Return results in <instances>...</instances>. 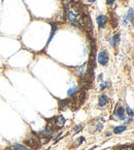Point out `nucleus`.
Here are the masks:
<instances>
[{
  "instance_id": "obj_21",
  "label": "nucleus",
  "mask_w": 134,
  "mask_h": 150,
  "mask_svg": "<svg viewBox=\"0 0 134 150\" xmlns=\"http://www.w3.org/2000/svg\"><path fill=\"white\" fill-rule=\"evenodd\" d=\"M114 1H116V0H106V3H107V4L109 5V4H112V3H114Z\"/></svg>"
},
{
  "instance_id": "obj_18",
  "label": "nucleus",
  "mask_w": 134,
  "mask_h": 150,
  "mask_svg": "<svg viewBox=\"0 0 134 150\" xmlns=\"http://www.w3.org/2000/svg\"><path fill=\"white\" fill-rule=\"evenodd\" d=\"M81 127H83V126H81V125H77V126H75V128H74V134H77V132H79V130L81 129Z\"/></svg>"
},
{
  "instance_id": "obj_15",
  "label": "nucleus",
  "mask_w": 134,
  "mask_h": 150,
  "mask_svg": "<svg viewBox=\"0 0 134 150\" xmlns=\"http://www.w3.org/2000/svg\"><path fill=\"white\" fill-rule=\"evenodd\" d=\"M55 32H56V25L55 24H52V32H51V36H50V38H48V42L52 40V38H53Z\"/></svg>"
},
{
  "instance_id": "obj_9",
  "label": "nucleus",
  "mask_w": 134,
  "mask_h": 150,
  "mask_svg": "<svg viewBox=\"0 0 134 150\" xmlns=\"http://www.w3.org/2000/svg\"><path fill=\"white\" fill-rule=\"evenodd\" d=\"M55 123L57 127H63L64 124H65V118L63 116H58L55 120Z\"/></svg>"
},
{
  "instance_id": "obj_22",
  "label": "nucleus",
  "mask_w": 134,
  "mask_h": 150,
  "mask_svg": "<svg viewBox=\"0 0 134 150\" xmlns=\"http://www.w3.org/2000/svg\"><path fill=\"white\" fill-rule=\"evenodd\" d=\"M121 150H132V148L131 147H124V148H122Z\"/></svg>"
},
{
  "instance_id": "obj_13",
  "label": "nucleus",
  "mask_w": 134,
  "mask_h": 150,
  "mask_svg": "<svg viewBox=\"0 0 134 150\" xmlns=\"http://www.w3.org/2000/svg\"><path fill=\"white\" fill-rule=\"evenodd\" d=\"M126 130V126L125 125H121V126H116L114 128V134H121L122 132Z\"/></svg>"
},
{
  "instance_id": "obj_10",
  "label": "nucleus",
  "mask_w": 134,
  "mask_h": 150,
  "mask_svg": "<svg viewBox=\"0 0 134 150\" xmlns=\"http://www.w3.org/2000/svg\"><path fill=\"white\" fill-rule=\"evenodd\" d=\"M119 42H120V33H116V34H114L112 36V40H110V45L112 47H116L119 45Z\"/></svg>"
},
{
  "instance_id": "obj_1",
  "label": "nucleus",
  "mask_w": 134,
  "mask_h": 150,
  "mask_svg": "<svg viewBox=\"0 0 134 150\" xmlns=\"http://www.w3.org/2000/svg\"><path fill=\"white\" fill-rule=\"evenodd\" d=\"M66 15H67V18H68V20L70 21L71 23H73V24H79V11H75L73 7H67V9H66Z\"/></svg>"
},
{
  "instance_id": "obj_14",
  "label": "nucleus",
  "mask_w": 134,
  "mask_h": 150,
  "mask_svg": "<svg viewBox=\"0 0 134 150\" xmlns=\"http://www.w3.org/2000/svg\"><path fill=\"white\" fill-rule=\"evenodd\" d=\"M127 20L130 21L131 23H133V9L132 8H129V11H128V15H127Z\"/></svg>"
},
{
  "instance_id": "obj_8",
  "label": "nucleus",
  "mask_w": 134,
  "mask_h": 150,
  "mask_svg": "<svg viewBox=\"0 0 134 150\" xmlns=\"http://www.w3.org/2000/svg\"><path fill=\"white\" fill-rule=\"evenodd\" d=\"M108 102H109V98H108L106 95L102 94L101 96L99 97V107L103 108V107H105L106 105L108 104Z\"/></svg>"
},
{
  "instance_id": "obj_3",
  "label": "nucleus",
  "mask_w": 134,
  "mask_h": 150,
  "mask_svg": "<svg viewBox=\"0 0 134 150\" xmlns=\"http://www.w3.org/2000/svg\"><path fill=\"white\" fill-rule=\"evenodd\" d=\"M98 62L101 65H106L108 62V54L106 51H102L98 55Z\"/></svg>"
},
{
  "instance_id": "obj_5",
  "label": "nucleus",
  "mask_w": 134,
  "mask_h": 150,
  "mask_svg": "<svg viewBox=\"0 0 134 150\" xmlns=\"http://www.w3.org/2000/svg\"><path fill=\"white\" fill-rule=\"evenodd\" d=\"M38 135H39L40 137L44 138V139H48V138H51L52 136L54 135V130L51 129L50 127L44 128V129H42L41 132H39V134H38Z\"/></svg>"
},
{
  "instance_id": "obj_12",
  "label": "nucleus",
  "mask_w": 134,
  "mask_h": 150,
  "mask_svg": "<svg viewBox=\"0 0 134 150\" xmlns=\"http://www.w3.org/2000/svg\"><path fill=\"white\" fill-rule=\"evenodd\" d=\"M69 107V103L67 102V100H60V103H59V109L60 110H66V109L68 108Z\"/></svg>"
},
{
  "instance_id": "obj_23",
  "label": "nucleus",
  "mask_w": 134,
  "mask_h": 150,
  "mask_svg": "<svg viewBox=\"0 0 134 150\" xmlns=\"http://www.w3.org/2000/svg\"><path fill=\"white\" fill-rule=\"evenodd\" d=\"M89 2H91V3H93V2H95V1H96V0H88Z\"/></svg>"
},
{
  "instance_id": "obj_6",
  "label": "nucleus",
  "mask_w": 134,
  "mask_h": 150,
  "mask_svg": "<svg viewBox=\"0 0 134 150\" xmlns=\"http://www.w3.org/2000/svg\"><path fill=\"white\" fill-rule=\"evenodd\" d=\"M107 23V18H106L105 16H98L97 17V24H98L99 28H104Z\"/></svg>"
},
{
  "instance_id": "obj_11",
  "label": "nucleus",
  "mask_w": 134,
  "mask_h": 150,
  "mask_svg": "<svg viewBox=\"0 0 134 150\" xmlns=\"http://www.w3.org/2000/svg\"><path fill=\"white\" fill-rule=\"evenodd\" d=\"M13 150H31L29 147H26L24 145H21V144H15V145L11 147Z\"/></svg>"
},
{
  "instance_id": "obj_7",
  "label": "nucleus",
  "mask_w": 134,
  "mask_h": 150,
  "mask_svg": "<svg viewBox=\"0 0 134 150\" xmlns=\"http://www.w3.org/2000/svg\"><path fill=\"white\" fill-rule=\"evenodd\" d=\"M75 73L79 76H81V77H85V76H87V74H88V69L86 67V65L79 66V67H76Z\"/></svg>"
},
{
  "instance_id": "obj_20",
  "label": "nucleus",
  "mask_w": 134,
  "mask_h": 150,
  "mask_svg": "<svg viewBox=\"0 0 134 150\" xmlns=\"http://www.w3.org/2000/svg\"><path fill=\"white\" fill-rule=\"evenodd\" d=\"M102 127H103V125H102V124H98V125H97V127H96V129L97 130H101Z\"/></svg>"
},
{
  "instance_id": "obj_2",
  "label": "nucleus",
  "mask_w": 134,
  "mask_h": 150,
  "mask_svg": "<svg viewBox=\"0 0 134 150\" xmlns=\"http://www.w3.org/2000/svg\"><path fill=\"white\" fill-rule=\"evenodd\" d=\"M114 117H118V119L124 120L125 119V109L121 106V105H118L116 107V110H114Z\"/></svg>"
},
{
  "instance_id": "obj_4",
  "label": "nucleus",
  "mask_w": 134,
  "mask_h": 150,
  "mask_svg": "<svg viewBox=\"0 0 134 150\" xmlns=\"http://www.w3.org/2000/svg\"><path fill=\"white\" fill-rule=\"evenodd\" d=\"M81 25L85 27L87 31H92L93 29V25H92V22H91V19L89 17H83V21H81Z\"/></svg>"
},
{
  "instance_id": "obj_17",
  "label": "nucleus",
  "mask_w": 134,
  "mask_h": 150,
  "mask_svg": "<svg viewBox=\"0 0 134 150\" xmlns=\"http://www.w3.org/2000/svg\"><path fill=\"white\" fill-rule=\"evenodd\" d=\"M126 112H127V114L129 115V117H130V118L133 117V111H132V109H131V108L127 107V108H126Z\"/></svg>"
},
{
  "instance_id": "obj_19",
  "label": "nucleus",
  "mask_w": 134,
  "mask_h": 150,
  "mask_svg": "<svg viewBox=\"0 0 134 150\" xmlns=\"http://www.w3.org/2000/svg\"><path fill=\"white\" fill-rule=\"evenodd\" d=\"M106 84H107V83H101V85H100V88H101L102 90H103V89L106 88V86H107Z\"/></svg>"
},
{
  "instance_id": "obj_16",
  "label": "nucleus",
  "mask_w": 134,
  "mask_h": 150,
  "mask_svg": "<svg viewBox=\"0 0 134 150\" xmlns=\"http://www.w3.org/2000/svg\"><path fill=\"white\" fill-rule=\"evenodd\" d=\"M76 92H77V88L74 86V87H72V88H70L68 90V95H69V96H70V95H74Z\"/></svg>"
}]
</instances>
